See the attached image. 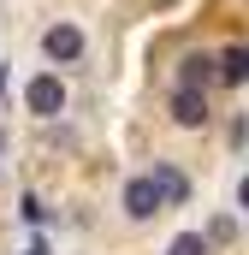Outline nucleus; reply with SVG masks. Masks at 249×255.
I'll list each match as a JSON object with an SVG mask.
<instances>
[{"instance_id": "9b49d317", "label": "nucleus", "mask_w": 249, "mask_h": 255, "mask_svg": "<svg viewBox=\"0 0 249 255\" xmlns=\"http://www.w3.org/2000/svg\"><path fill=\"white\" fill-rule=\"evenodd\" d=\"M24 255H48V244H42V238H36V244H30V250H24Z\"/></svg>"}, {"instance_id": "7ed1b4c3", "label": "nucleus", "mask_w": 249, "mask_h": 255, "mask_svg": "<svg viewBox=\"0 0 249 255\" xmlns=\"http://www.w3.org/2000/svg\"><path fill=\"white\" fill-rule=\"evenodd\" d=\"M124 214H130V220H154V214H166V208H160V190L148 184V172L124 184Z\"/></svg>"}, {"instance_id": "39448f33", "label": "nucleus", "mask_w": 249, "mask_h": 255, "mask_svg": "<svg viewBox=\"0 0 249 255\" xmlns=\"http://www.w3.org/2000/svg\"><path fill=\"white\" fill-rule=\"evenodd\" d=\"M172 119L184 130H202L214 119V113H208V95H202V89H178V95H172Z\"/></svg>"}, {"instance_id": "f8f14e48", "label": "nucleus", "mask_w": 249, "mask_h": 255, "mask_svg": "<svg viewBox=\"0 0 249 255\" xmlns=\"http://www.w3.org/2000/svg\"><path fill=\"white\" fill-rule=\"evenodd\" d=\"M0 148H6V130H0Z\"/></svg>"}, {"instance_id": "f03ea898", "label": "nucleus", "mask_w": 249, "mask_h": 255, "mask_svg": "<svg viewBox=\"0 0 249 255\" xmlns=\"http://www.w3.org/2000/svg\"><path fill=\"white\" fill-rule=\"evenodd\" d=\"M42 54L54 65H71V60H83V30L77 24H54L48 36H42Z\"/></svg>"}, {"instance_id": "20e7f679", "label": "nucleus", "mask_w": 249, "mask_h": 255, "mask_svg": "<svg viewBox=\"0 0 249 255\" xmlns=\"http://www.w3.org/2000/svg\"><path fill=\"white\" fill-rule=\"evenodd\" d=\"M148 184L160 190V208H184V196H190V178L178 172V166H166V160H154V172H148Z\"/></svg>"}, {"instance_id": "1a4fd4ad", "label": "nucleus", "mask_w": 249, "mask_h": 255, "mask_svg": "<svg viewBox=\"0 0 249 255\" xmlns=\"http://www.w3.org/2000/svg\"><path fill=\"white\" fill-rule=\"evenodd\" d=\"M232 238H238L232 220H214V226H208V244H232Z\"/></svg>"}, {"instance_id": "423d86ee", "label": "nucleus", "mask_w": 249, "mask_h": 255, "mask_svg": "<svg viewBox=\"0 0 249 255\" xmlns=\"http://www.w3.org/2000/svg\"><path fill=\"white\" fill-rule=\"evenodd\" d=\"M208 83H214V60L208 54H184L178 60V89H202L208 95Z\"/></svg>"}, {"instance_id": "9d476101", "label": "nucleus", "mask_w": 249, "mask_h": 255, "mask_svg": "<svg viewBox=\"0 0 249 255\" xmlns=\"http://www.w3.org/2000/svg\"><path fill=\"white\" fill-rule=\"evenodd\" d=\"M24 220H30V226H42V220H48V208H42L36 196H24Z\"/></svg>"}, {"instance_id": "f257e3e1", "label": "nucleus", "mask_w": 249, "mask_h": 255, "mask_svg": "<svg viewBox=\"0 0 249 255\" xmlns=\"http://www.w3.org/2000/svg\"><path fill=\"white\" fill-rule=\"evenodd\" d=\"M24 101H30V113H36V119H60V113H65V83L54 77V71H42V77H30Z\"/></svg>"}, {"instance_id": "0eeeda50", "label": "nucleus", "mask_w": 249, "mask_h": 255, "mask_svg": "<svg viewBox=\"0 0 249 255\" xmlns=\"http://www.w3.org/2000/svg\"><path fill=\"white\" fill-rule=\"evenodd\" d=\"M214 77H226V83H244V77H249V48H226V54L214 60Z\"/></svg>"}, {"instance_id": "6e6552de", "label": "nucleus", "mask_w": 249, "mask_h": 255, "mask_svg": "<svg viewBox=\"0 0 249 255\" xmlns=\"http://www.w3.org/2000/svg\"><path fill=\"white\" fill-rule=\"evenodd\" d=\"M166 255H208V238H202V232H184V238H172Z\"/></svg>"}]
</instances>
